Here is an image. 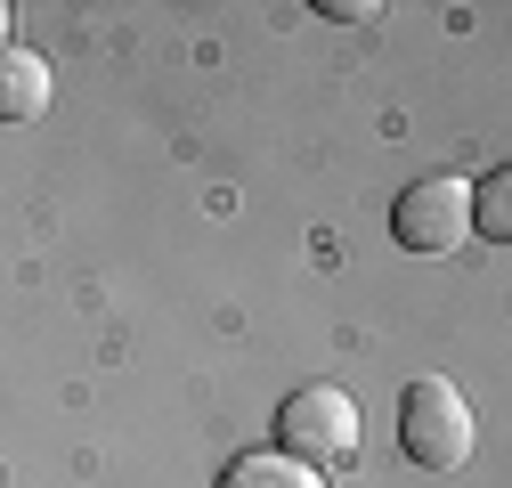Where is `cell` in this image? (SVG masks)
<instances>
[{"label":"cell","instance_id":"ba28073f","mask_svg":"<svg viewBox=\"0 0 512 488\" xmlns=\"http://www.w3.org/2000/svg\"><path fill=\"white\" fill-rule=\"evenodd\" d=\"M0 49H9V0H0Z\"/></svg>","mask_w":512,"mask_h":488},{"label":"cell","instance_id":"277c9868","mask_svg":"<svg viewBox=\"0 0 512 488\" xmlns=\"http://www.w3.org/2000/svg\"><path fill=\"white\" fill-rule=\"evenodd\" d=\"M49 57H33V49H0V122H33V114H49Z\"/></svg>","mask_w":512,"mask_h":488},{"label":"cell","instance_id":"6da1fadb","mask_svg":"<svg viewBox=\"0 0 512 488\" xmlns=\"http://www.w3.org/2000/svg\"><path fill=\"white\" fill-rule=\"evenodd\" d=\"M358 440H366L358 399L334 391V383H301V391L277 407V456H293V464H309V472L358 464Z\"/></svg>","mask_w":512,"mask_h":488},{"label":"cell","instance_id":"7a4b0ae2","mask_svg":"<svg viewBox=\"0 0 512 488\" xmlns=\"http://www.w3.org/2000/svg\"><path fill=\"white\" fill-rule=\"evenodd\" d=\"M472 440H480V423H472L464 391L447 383V375H415L407 399H399V448H407V464H423V472H464V464H472Z\"/></svg>","mask_w":512,"mask_h":488},{"label":"cell","instance_id":"3957f363","mask_svg":"<svg viewBox=\"0 0 512 488\" xmlns=\"http://www.w3.org/2000/svg\"><path fill=\"white\" fill-rule=\"evenodd\" d=\"M391 236L407 244V253H456V244L472 236V188L456 171H439V179H415V188L399 196V212H391Z\"/></svg>","mask_w":512,"mask_h":488},{"label":"cell","instance_id":"5b68a950","mask_svg":"<svg viewBox=\"0 0 512 488\" xmlns=\"http://www.w3.org/2000/svg\"><path fill=\"white\" fill-rule=\"evenodd\" d=\"M220 488H326V472H309V464H293V456H277V448H244V456L220 472Z\"/></svg>","mask_w":512,"mask_h":488},{"label":"cell","instance_id":"52a82bcc","mask_svg":"<svg viewBox=\"0 0 512 488\" xmlns=\"http://www.w3.org/2000/svg\"><path fill=\"white\" fill-rule=\"evenodd\" d=\"M326 17H342V25H366V17H382L374 0H326Z\"/></svg>","mask_w":512,"mask_h":488},{"label":"cell","instance_id":"8992f818","mask_svg":"<svg viewBox=\"0 0 512 488\" xmlns=\"http://www.w3.org/2000/svg\"><path fill=\"white\" fill-rule=\"evenodd\" d=\"M472 228L496 236V244L512 236V171H488L480 188H472Z\"/></svg>","mask_w":512,"mask_h":488}]
</instances>
